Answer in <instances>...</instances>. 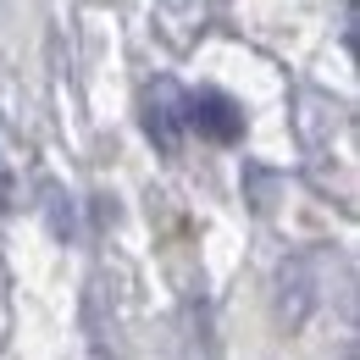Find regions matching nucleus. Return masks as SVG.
<instances>
[{
  "label": "nucleus",
  "instance_id": "nucleus-2",
  "mask_svg": "<svg viewBox=\"0 0 360 360\" xmlns=\"http://www.w3.org/2000/svg\"><path fill=\"white\" fill-rule=\"evenodd\" d=\"M144 134L155 139L167 155L178 150V139H183V89L172 78H161L155 89L144 94Z\"/></svg>",
  "mask_w": 360,
  "mask_h": 360
},
{
  "label": "nucleus",
  "instance_id": "nucleus-3",
  "mask_svg": "<svg viewBox=\"0 0 360 360\" xmlns=\"http://www.w3.org/2000/svg\"><path fill=\"white\" fill-rule=\"evenodd\" d=\"M0 205H6V178H0Z\"/></svg>",
  "mask_w": 360,
  "mask_h": 360
},
{
  "label": "nucleus",
  "instance_id": "nucleus-1",
  "mask_svg": "<svg viewBox=\"0 0 360 360\" xmlns=\"http://www.w3.org/2000/svg\"><path fill=\"white\" fill-rule=\"evenodd\" d=\"M183 128H194L211 144H233L244 134V111L222 89H194V94H183Z\"/></svg>",
  "mask_w": 360,
  "mask_h": 360
}]
</instances>
